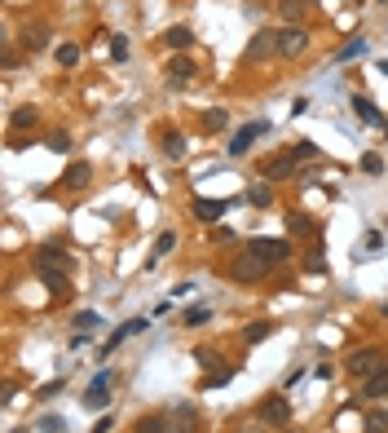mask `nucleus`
Listing matches in <instances>:
<instances>
[{
	"label": "nucleus",
	"instance_id": "obj_1",
	"mask_svg": "<svg viewBox=\"0 0 388 433\" xmlns=\"http://www.w3.org/2000/svg\"><path fill=\"white\" fill-rule=\"evenodd\" d=\"M71 270H76V257H71L62 244H44L35 252V274H40V279H48V274H71Z\"/></svg>",
	"mask_w": 388,
	"mask_h": 433
},
{
	"label": "nucleus",
	"instance_id": "obj_2",
	"mask_svg": "<svg viewBox=\"0 0 388 433\" xmlns=\"http://www.w3.org/2000/svg\"><path fill=\"white\" fill-rule=\"evenodd\" d=\"M270 261H261L256 252H238L234 261H229V279L234 283H261V279H270Z\"/></svg>",
	"mask_w": 388,
	"mask_h": 433
},
{
	"label": "nucleus",
	"instance_id": "obj_3",
	"mask_svg": "<svg viewBox=\"0 0 388 433\" xmlns=\"http://www.w3.org/2000/svg\"><path fill=\"white\" fill-rule=\"evenodd\" d=\"M274 53H278V31H256L247 40V49H242V62L256 67V62H270Z\"/></svg>",
	"mask_w": 388,
	"mask_h": 433
},
{
	"label": "nucleus",
	"instance_id": "obj_4",
	"mask_svg": "<svg viewBox=\"0 0 388 433\" xmlns=\"http://www.w3.org/2000/svg\"><path fill=\"white\" fill-rule=\"evenodd\" d=\"M111 384H115L111 371H97L93 384L84 389V407H89V411H106V407H111V398H115V393H111Z\"/></svg>",
	"mask_w": 388,
	"mask_h": 433
},
{
	"label": "nucleus",
	"instance_id": "obj_5",
	"mask_svg": "<svg viewBox=\"0 0 388 433\" xmlns=\"http://www.w3.org/2000/svg\"><path fill=\"white\" fill-rule=\"evenodd\" d=\"M247 252H256L261 261H270V266H283V261L291 257V244L287 239H270V235H261V239H252Z\"/></svg>",
	"mask_w": 388,
	"mask_h": 433
},
{
	"label": "nucleus",
	"instance_id": "obj_6",
	"mask_svg": "<svg viewBox=\"0 0 388 433\" xmlns=\"http://www.w3.org/2000/svg\"><path fill=\"white\" fill-rule=\"evenodd\" d=\"M265 133H270V119H252V124H242L238 133L229 137V146H225V151L238 160V155H247V151H252V142H256V137H265Z\"/></svg>",
	"mask_w": 388,
	"mask_h": 433
},
{
	"label": "nucleus",
	"instance_id": "obj_7",
	"mask_svg": "<svg viewBox=\"0 0 388 433\" xmlns=\"http://www.w3.org/2000/svg\"><path fill=\"white\" fill-rule=\"evenodd\" d=\"M384 367V350L380 345H367V350L349 354V376H375Z\"/></svg>",
	"mask_w": 388,
	"mask_h": 433
},
{
	"label": "nucleus",
	"instance_id": "obj_8",
	"mask_svg": "<svg viewBox=\"0 0 388 433\" xmlns=\"http://www.w3.org/2000/svg\"><path fill=\"white\" fill-rule=\"evenodd\" d=\"M305 49H309V31L305 27H283L278 31V53L283 58H300Z\"/></svg>",
	"mask_w": 388,
	"mask_h": 433
},
{
	"label": "nucleus",
	"instance_id": "obj_9",
	"mask_svg": "<svg viewBox=\"0 0 388 433\" xmlns=\"http://www.w3.org/2000/svg\"><path fill=\"white\" fill-rule=\"evenodd\" d=\"M256 416L265 420V425L278 429V425H287V420H291V402L283 398V393H274V398H265V402L256 407Z\"/></svg>",
	"mask_w": 388,
	"mask_h": 433
},
{
	"label": "nucleus",
	"instance_id": "obj_10",
	"mask_svg": "<svg viewBox=\"0 0 388 433\" xmlns=\"http://www.w3.org/2000/svg\"><path fill=\"white\" fill-rule=\"evenodd\" d=\"M146 328H150V323H146V319H128V323H119V328L111 332V341H106V345H102V358H111V354L119 350V345H124V341H128V336H141Z\"/></svg>",
	"mask_w": 388,
	"mask_h": 433
},
{
	"label": "nucleus",
	"instance_id": "obj_11",
	"mask_svg": "<svg viewBox=\"0 0 388 433\" xmlns=\"http://www.w3.org/2000/svg\"><path fill=\"white\" fill-rule=\"evenodd\" d=\"M296 164H300V160H296V155H291V151H287V155H270V160L261 164V173L270 177V182H274V177H278V182H283V177H291V173H296Z\"/></svg>",
	"mask_w": 388,
	"mask_h": 433
},
{
	"label": "nucleus",
	"instance_id": "obj_12",
	"mask_svg": "<svg viewBox=\"0 0 388 433\" xmlns=\"http://www.w3.org/2000/svg\"><path fill=\"white\" fill-rule=\"evenodd\" d=\"M190 212L199 216L203 226H208V221H216V216H225V212H229V199H194V203H190Z\"/></svg>",
	"mask_w": 388,
	"mask_h": 433
},
{
	"label": "nucleus",
	"instance_id": "obj_13",
	"mask_svg": "<svg viewBox=\"0 0 388 433\" xmlns=\"http://www.w3.org/2000/svg\"><path fill=\"white\" fill-rule=\"evenodd\" d=\"M62 182H67V190H84V186L93 182V164H89V160H76V164H67Z\"/></svg>",
	"mask_w": 388,
	"mask_h": 433
},
{
	"label": "nucleus",
	"instance_id": "obj_14",
	"mask_svg": "<svg viewBox=\"0 0 388 433\" xmlns=\"http://www.w3.org/2000/svg\"><path fill=\"white\" fill-rule=\"evenodd\" d=\"M173 433H199V411L181 402L177 411H173Z\"/></svg>",
	"mask_w": 388,
	"mask_h": 433
},
{
	"label": "nucleus",
	"instance_id": "obj_15",
	"mask_svg": "<svg viewBox=\"0 0 388 433\" xmlns=\"http://www.w3.org/2000/svg\"><path fill=\"white\" fill-rule=\"evenodd\" d=\"M164 44H168L173 53H186L190 44H194V31H190V27H168V31H164Z\"/></svg>",
	"mask_w": 388,
	"mask_h": 433
},
{
	"label": "nucleus",
	"instance_id": "obj_16",
	"mask_svg": "<svg viewBox=\"0 0 388 433\" xmlns=\"http://www.w3.org/2000/svg\"><path fill=\"white\" fill-rule=\"evenodd\" d=\"M353 111H358V119H362V124H371V128H380V124H384V115H380V106H375L371 98H362V93H358V98H353Z\"/></svg>",
	"mask_w": 388,
	"mask_h": 433
},
{
	"label": "nucleus",
	"instance_id": "obj_17",
	"mask_svg": "<svg viewBox=\"0 0 388 433\" xmlns=\"http://www.w3.org/2000/svg\"><path fill=\"white\" fill-rule=\"evenodd\" d=\"M35 124H40V111H35V106H18V111L9 115V128H14V133H27Z\"/></svg>",
	"mask_w": 388,
	"mask_h": 433
},
{
	"label": "nucleus",
	"instance_id": "obj_18",
	"mask_svg": "<svg viewBox=\"0 0 388 433\" xmlns=\"http://www.w3.org/2000/svg\"><path fill=\"white\" fill-rule=\"evenodd\" d=\"M190 76H194V62H190L186 53H177L173 62H168V84H186Z\"/></svg>",
	"mask_w": 388,
	"mask_h": 433
},
{
	"label": "nucleus",
	"instance_id": "obj_19",
	"mask_svg": "<svg viewBox=\"0 0 388 433\" xmlns=\"http://www.w3.org/2000/svg\"><path fill=\"white\" fill-rule=\"evenodd\" d=\"M22 49H27V53L48 49V27H27V31H22Z\"/></svg>",
	"mask_w": 388,
	"mask_h": 433
},
{
	"label": "nucleus",
	"instance_id": "obj_20",
	"mask_svg": "<svg viewBox=\"0 0 388 433\" xmlns=\"http://www.w3.org/2000/svg\"><path fill=\"white\" fill-rule=\"evenodd\" d=\"M159 151H164V160H186V137H181V133H164L159 137Z\"/></svg>",
	"mask_w": 388,
	"mask_h": 433
},
{
	"label": "nucleus",
	"instance_id": "obj_21",
	"mask_svg": "<svg viewBox=\"0 0 388 433\" xmlns=\"http://www.w3.org/2000/svg\"><path fill=\"white\" fill-rule=\"evenodd\" d=\"M362 393H367V398H388V363L375 371V376H367V389Z\"/></svg>",
	"mask_w": 388,
	"mask_h": 433
},
{
	"label": "nucleus",
	"instance_id": "obj_22",
	"mask_svg": "<svg viewBox=\"0 0 388 433\" xmlns=\"http://www.w3.org/2000/svg\"><path fill=\"white\" fill-rule=\"evenodd\" d=\"M203 323H212V305H203V300L181 314V328H203Z\"/></svg>",
	"mask_w": 388,
	"mask_h": 433
},
{
	"label": "nucleus",
	"instance_id": "obj_23",
	"mask_svg": "<svg viewBox=\"0 0 388 433\" xmlns=\"http://www.w3.org/2000/svg\"><path fill=\"white\" fill-rule=\"evenodd\" d=\"M137 433H173V416H146L137 420Z\"/></svg>",
	"mask_w": 388,
	"mask_h": 433
},
{
	"label": "nucleus",
	"instance_id": "obj_24",
	"mask_svg": "<svg viewBox=\"0 0 388 433\" xmlns=\"http://www.w3.org/2000/svg\"><path fill=\"white\" fill-rule=\"evenodd\" d=\"M225 124H229V111H221V106H212V111L203 115V133H221Z\"/></svg>",
	"mask_w": 388,
	"mask_h": 433
},
{
	"label": "nucleus",
	"instance_id": "obj_25",
	"mask_svg": "<svg viewBox=\"0 0 388 433\" xmlns=\"http://www.w3.org/2000/svg\"><path fill=\"white\" fill-rule=\"evenodd\" d=\"M362 53H367V40H362V35H353L344 49H335V62H353V58H362Z\"/></svg>",
	"mask_w": 388,
	"mask_h": 433
},
{
	"label": "nucleus",
	"instance_id": "obj_26",
	"mask_svg": "<svg viewBox=\"0 0 388 433\" xmlns=\"http://www.w3.org/2000/svg\"><path fill=\"white\" fill-rule=\"evenodd\" d=\"M247 203H256V208H270L274 203V186H265V182H256L247 190Z\"/></svg>",
	"mask_w": 388,
	"mask_h": 433
},
{
	"label": "nucleus",
	"instance_id": "obj_27",
	"mask_svg": "<svg viewBox=\"0 0 388 433\" xmlns=\"http://www.w3.org/2000/svg\"><path fill=\"white\" fill-rule=\"evenodd\" d=\"M194 363H199L203 371H225V367H221V354H216V350H194Z\"/></svg>",
	"mask_w": 388,
	"mask_h": 433
},
{
	"label": "nucleus",
	"instance_id": "obj_28",
	"mask_svg": "<svg viewBox=\"0 0 388 433\" xmlns=\"http://www.w3.org/2000/svg\"><path fill=\"white\" fill-rule=\"evenodd\" d=\"M270 332H274V323H252V328L242 332V341H247V345H261V341H270Z\"/></svg>",
	"mask_w": 388,
	"mask_h": 433
},
{
	"label": "nucleus",
	"instance_id": "obj_29",
	"mask_svg": "<svg viewBox=\"0 0 388 433\" xmlns=\"http://www.w3.org/2000/svg\"><path fill=\"white\" fill-rule=\"evenodd\" d=\"M291 155H296V160H300V164H309V160H313V164H318V160H322V151H318V146H313V142H296V146H291Z\"/></svg>",
	"mask_w": 388,
	"mask_h": 433
},
{
	"label": "nucleus",
	"instance_id": "obj_30",
	"mask_svg": "<svg viewBox=\"0 0 388 433\" xmlns=\"http://www.w3.org/2000/svg\"><path fill=\"white\" fill-rule=\"evenodd\" d=\"M177 248V235L173 230H164L159 239H155V252H150V261H159V257H168V252Z\"/></svg>",
	"mask_w": 388,
	"mask_h": 433
},
{
	"label": "nucleus",
	"instance_id": "obj_31",
	"mask_svg": "<svg viewBox=\"0 0 388 433\" xmlns=\"http://www.w3.org/2000/svg\"><path fill=\"white\" fill-rule=\"evenodd\" d=\"M287 226H291V235H309V230H313L309 212H291V216H287Z\"/></svg>",
	"mask_w": 388,
	"mask_h": 433
},
{
	"label": "nucleus",
	"instance_id": "obj_32",
	"mask_svg": "<svg viewBox=\"0 0 388 433\" xmlns=\"http://www.w3.org/2000/svg\"><path fill=\"white\" fill-rule=\"evenodd\" d=\"M58 62H62V67H76L80 62V44H58Z\"/></svg>",
	"mask_w": 388,
	"mask_h": 433
},
{
	"label": "nucleus",
	"instance_id": "obj_33",
	"mask_svg": "<svg viewBox=\"0 0 388 433\" xmlns=\"http://www.w3.org/2000/svg\"><path fill=\"white\" fill-rule=\"evenodd\" d=\"M76 328L80 332H93V328H102V319H97L93 309H80V314H76Z\"/></svg>",
	"mask_w": 388,
	"mask_h": 433
},
{
	"label": "nucleus",
	"instance_id": "obj_34",
	"mask_svg": "<svg viewBox=\"0 0 388 433\" xmlns=\"http://www.w3.org/2000/svg\"><path fill=\"white\" fill-rule=\"evenodd\" d=\"M44 146L53 151V155H67V151H71V137H67V133H48V142H44Z\"/></svg>",
	"mask_w": 388,
	"mask_h": 433
},
{
	"label": "nucleus",
	"instance_id": "obj_35",
	"mask_svg": "<svg viewBox=\"0 0 388 433\" xmlns=\"http://www.w3.org/2000/svg\"><path fill=\"white\" fill-rule=\"evenodd\" d=\"M362 173L380 177V173H384V160H380V155H375V151H371V155H362Z\"/></svg>",
	"mask_w": 388,
	"mask_h": 433
},
{
	"label": "nucleus",
	"instance_id": "obj_36",
	"mask_svg": "<svg viewBox=\"0 0 388 433\" xmlns=\"http://www.w3.org/2000/svg\"><path fill=\"white\" fill-rule=\"evenodd\" d=\"M367 433H388V416L371 411V416H367Z\"/></svg>",
	"mask_w": 388,
	"mask_h": 433
},
{
	"label": "nucleus",
	"instance_id": "obj_37",
	"mask_svg": "<svg viewBox=\"0 0 388 433\" xmlns=\"http://www.w3.org/2000/svg\"><path fill=\"white\" fill-rule=\"evenodd\" d=\"M40 429H44V433H67V420H58V416H44V420H40Z\"/></svg>",
	"mask_w": 388,
	"mask_h": 433
},
{
	"label": "nucleus",
	"instance_id": "obj_38",
	"mask_svg": "<svg viewBox=\"0 0 388 433\" xmlns=\"http://www.w3.org/2000/svg\"><path fill=\"white\" fill-rule=\"evenodd\" d=\"M111 53L119 58V62H124V58H128V40H124V35H111Z\"/></svg>",
	"mask_w": 388,
	"mask_h": 433
},
{
	"label": "nucleus",
	"instance_id": "obj_39",
	"mask_svg": "<svg viewBox=\"0 0 388 433\" xmlns=\"http://www.w3.org/2000/svg\"><path fill=\"white\" fill-rule=\"evenodd\" d=\"M300 9H305V5H300V0H287V5H283V14L291 18V27H300V22H296V18H300Z\"/></svg>",
	"mask_w": 388,
	"mask_h": 433
},
{
	"label": "nucleus",
	"instance_id": "obj_40",
	"mask_svg": "<svg viewBox=\"0 0 388 433\" xmlns=\"http://www.w3.org/2000/svg\"><path fill=\"white\" fill-rule=\"evenodd\" d=\"M305 270L309 274H326V261L322 257H305Z\"/></svg>",
	"mask_w": 388,
	"mask_h": 433
},
{
	"label": "nucleus",
	"instance_id": "obj_41",
	"mask_svg": "<svg viewBox=\"0 0 388 433\" xmlns=\"http://www.w3.org/2000/svg\"><path fill=\"white\" fill-rule=\"evenodd\" d=\"M212 239H216V244H234V230H229V226H216Z\"/></svg>",
	"mask_w": 388,
	"mask_h": 433
},
{
	"label": "nucleus",
	"instance_id": "obj_42",
	"mask_svg": "<svg viewBox=\"0 0 388 433\" xmlns=\"http://www.w3.org/2000/svg\"><path fill=\"white\" fill-rule=\"evenodd\" d=\"M53 393H62V380H48L44 389H40V398H53Z\"/></svg>",
	"mask_w": 388,
	"mask_h": 433
},
{
	"label": "nucleus",
	"instance_id": "obj_43",
	"mask_svg": "<svg viewBox=\"0 0 388 433\" xmlns=\"http://www.w3.org/2000/svg\"><path fill=\"white\" fill-rule=\"evenodd\" d=\"M115 425H111V416H102V420H97V425H93V433H111Z\"/></svg>",
	"mask_w": 388,
	"mask_h": 433
},
{
	"label": "nucleus",
	"instance_id": "obj_44",
	"mask_svg": "<svg viewBox=\"0 0 388 433\" xmlns=\"http://www.w3.org/2000/svg\"><path fill=\"white\" fill-rule=\"evenodd\" d=\"M238 433H265V420H261V425H247V429H238Z\"/></svg>",
	"mask_w": 388,
	"mask_h": 433
},
{
	"label": "nucleus",
	"instance_id": "obj_45",
	"mask_svg": "<svg viewBox=\"0 0 388 433\" xmlns=\"http://www.w3.org/2000/svg\"><path fill=\"white\" fill-rule=\"evenodd\" d=\"M380 71H384V76H388V62H380Z\"/></svg>",
	"mask_w": 388,
	"mask_h": 433
},
{
	"label": "nucleus",
	"instance_id": "obj_46",
	"mask_svg": "<svg viewBox=\"0 0 388 433\" xmlns=\"http://www.w3.org/2000/svg\"><path fill=\"white\" fill-rule=\"evenodd\" d=\"M384 137H388V124H384Z\"/></svg>",
	"mask_w": 388,
	"mask_h": 433
},
{
	"label": "nucleus",
	"instance_id": "obj_47",
	"mask_svg": "<svg viewBox=\"0 0 388 433\" xmlns=\"http://www.w3.org/2000/svg\"><path fill=\"white\" fill-rule=\"evenodd\" d=\"M384 314H388V305H384Z\"/></svg>",
	"mask_w": 388,
	"mask_h": 433
}]
</instances>
